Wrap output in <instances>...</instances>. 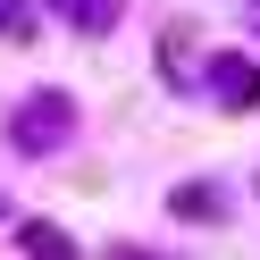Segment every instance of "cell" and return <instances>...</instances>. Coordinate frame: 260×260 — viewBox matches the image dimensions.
Masks as SVG:
<instances>
[{
  "label": "cell",
  "mask_w": 260,
  "mask_h": 260,
  "mask_svg": "<svg viewBox=\"0 0 260 260\" xmlns=\"http://www.w3.org/2000/svg\"><path fill=\"white\" fill-rule=\"evenodd\" d=\"M68 135H76V101L68 92H34L17 109V151H59Z\"/></svg>",
  "instance_id": "cell-1"
},
{
  "label": "cell",
  "mask_w": 260,
  "mask_h": 260,
  "mask_svg": "<svg viewBox=\"0 0 260 260\" xmlns=\"http://www.w3.org/2000/svg\"><path fill=\"white\" fill-rule=\"evenodd\" d=\"M210 92H218L226 109H252L260 101V68L252 59H218V68H210Z\"/></svg>",
  "instance_id": "cell-2"
},
{
  "label": "cell",
  "mask_w": 260,
  "mask_h": 260,
  "mask_svg": "<svg viewBox=\"0 0 260 260\" xmlns=\"http://www.w3.org/2000/svg\"><path fill=\"white\" fill-rule=\"evenodd\" d=\"M59 17H76L84 25V34H109V25H118V0H51Z\"/></svg>",
  "instance_id": "cell-5"
},
{
  "label": "cell",
  "mask_w": 260,
  "mask_h": 260,
  "mask_svg": "<svg viewBox=\"0 0 260 260\" xmlns=\"http://www.w3.org/2000/svg\"><path fill=\"white\" fill-rule=\"evenodd\" d=\"M17 243H25V260H76V243L59 235V226H42V218H25V226H17Z\"/></svg>",
  "instance_id": "cell-3"
},
{
  "label": "cell",
  "mask_w": 260,
  "mask_h": 260,
  "mask_svg": "<svg viewBox=\"0 0 260 260\" xmlns=\"http://www.w3.org/2000/svg\"><path fill=\"white\" fill-rule=\"evenodd\" d=\"M168 210H176V218H202V226H210V218H226V202H218L210 185H176V193H168Z\"/></svg>",
  "instance_id": "cell-4"
},
{
  "label": "cell",
  "mask_w": 260,
  "mask_h": 260,
  "mask_svg": "<svg viewBox=\"0 0 260 260\" xmlns=\"http://www.w3.org/2000/svg\"><path fill=\"white\" fill-rule=\"evenodd\" d=\"M109 260H143V252H135V243H118V252H109Z\"/></svg>",
  "instance_id": "cell-7"
},
{
  "label": "cell",
  "mask_w": 260,
  "mask_h": 260,
  "mask_svg": "<svg viewBox=\"0 0 260 260\" xmlns=\"http://www.w3.org/2000/svg\"><path fill=\"white\" fill-rule=\"evenodd\" d=\"M0 34L25 42V34H34V9H25V0H0Z\"/></svg>",
  "instance_id": "cell-6"
}]
</instances>
